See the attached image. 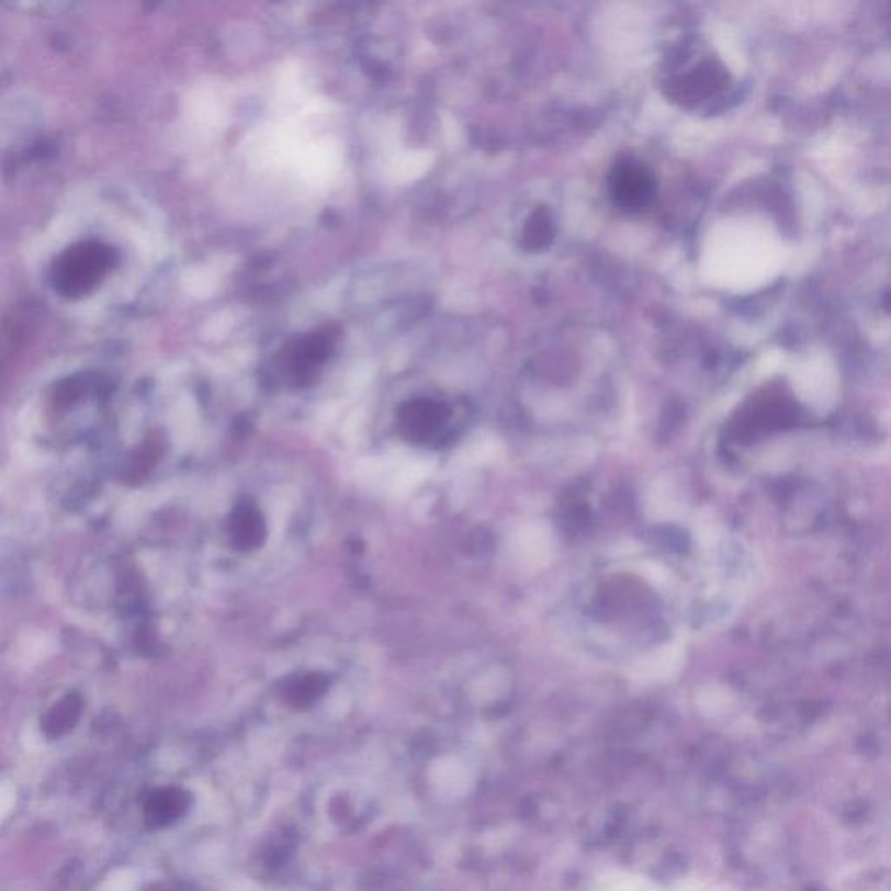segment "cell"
<instances>
[{
	"instance_id": "obj_1",
	"label": "cell",
	"mask_w": 891,
	"mask_h": 891,
	"mask_svg": "<svg viewBox=\"0 0 891 891\" xmlns=\"http://www.w3.org/2000/svg\"><path fill=\"white\" fill-rule=\"evenodd\" d=\"M109 266V252L88 243L64 255L56 269V284L64 293H84L97 284Z\"/></svg>"
},
{
	"instance_id": "obj_2",
	"label": "cell",
	"mask_w": 891,
	"mask_h": 891,
	"mask_svg": "<svg viewBox=\"0 0 891 891\" xmlns=\"http://www.w3.org/2000/svg\"><path fill=\"white\" fill-rule=\"evenodd\" d=\"M610 194L623 211H641L655 198L656 183L652 171L635 159H622L610 173Z\"/></svg>"
},
{
	"instance_id": "obj_6",
	"label": "cell",
	"mask_w": 891,
	"mask_h": 891,
	"mask_svg": "<svg viewBox=\"0 0 891 891\" xmlns=\"http://www.w3.org/2000/svg\"><path fill=\"white\" fill-rule=\"evenodd\" d=\"M80 711H82V700L77 695H67L44 715L43 723H41L43 732L49 738L65 735L76 726Z\"/></svg>"
},
{
	"instance_id": "obj_8",
	"label": "cell",
	"mask_w": 891,
	"mask_h": 891,
	"mask_svg": "<svg viewBox=\"0 0 891 891\" xmlns=\"http://www.w3.org/2000/svg\"><path fill=\"white\" fill-rule=\"evenodd\" d=\"M80 394H82V387H80L79 383H64V385L58 388V392H56V404H58L59 408H68V406H72V404L79 399Z\"/></svg>"
},
{
	"instance_id": "obj_7",
	"label": "cell",
	"mask_w": 891,
	"mask_h": 891,
	"mask_svg": "<svg viewBox=\"0 0 891 891\" xmlns=\"http://www.w3.org/2000/svg\"><path fill=\"white\" fill-rule=\"evenodd\" d=\"M554 236V219L549 211L540 207V210H534L533 215L526 222L525 230H522V246L528 251H540L551 245Z\"/></svg>"
},
{
	"instance_id": "obj_5",
	"label": "cell",
	"mask_w": 891,
	"mask_h": 891,
	"mask_svg": "<svg viewBox=\"0 0 891 891\" xmlns=\"http://www.w3.org/2000/svg\"><path fill=\"white\" fill-rule=\"evenodd\" d=\"M328 677L319 673L293 677L284 688V698L296 709H307L328 691Z\"/></svg>"
},
{
	"instance_id": "obj_4",
	"label": "cell",
	"mask_w": 891,
	"mask_h": 891,
	"mask_svg": "<svg viewBox=\"0 0 891 891\" xmlns=\"http://www.w3.org/2000/svg\"><path fill=\"white\" fill-rule=\"evenodd\" d=\"M190 798L180 789H160L151 792L145 803V815L148 822L156 827L173 824L189 808Z\"/></svg>"
},
{
	"instance_id": "obj_3",
	"label": "cell",
	"mask_w": 891,
	"mask_h": 891,
	"mask_svg": "<svg viewBox=\"0 0 891 891\" xmlns=\"http://www.w3.org/2000/svg\"><path fill=\"white\" fill-rule=\"evenodd\" d=\"M266 519L252 505H237L228 518V537L239 551H255L266 542Z\"/></svg>"
}]
</instances>
